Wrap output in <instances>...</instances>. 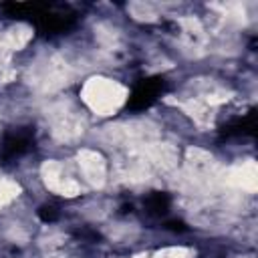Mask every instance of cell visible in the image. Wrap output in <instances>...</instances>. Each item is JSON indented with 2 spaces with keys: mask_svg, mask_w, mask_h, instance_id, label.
Wrapping results in <instances>:
<instances>
[{
  "mask_svg": "<svg viewBox=\"0 0 258 258\" xmlns=\"http://www.w3.org/2000/svg\"><path fill=\"white\" fill-rule=\"evenodd\" d=\"M159 89H161L159 83H145V85H141L139 89H135L133 101H137V107H147V105L155 99V95L159 93Z\"/></svg>",
  "mask_w": 258,
  "mask_h": 258,
  "instance_id": "obj_1",
  "label": "cell"
}]
</instances>
